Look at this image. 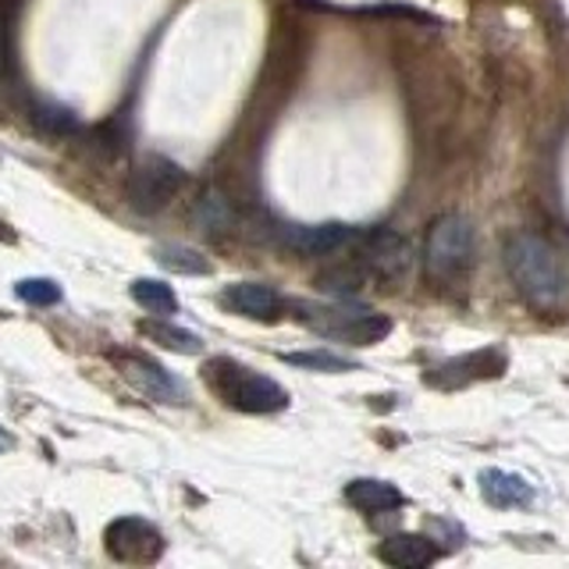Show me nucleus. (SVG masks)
<instances>
[{
  "mask_svg": "<svg viewBox=\"0 0 569 569\" xmlns=\"http://www.w3.org/2000/svg\"><path fill=\"white\" fill-rule=\"evenodd\" d=\"M506 271L530 307L538 310H559L569 299V271L559 249L548 239L533 236V231H516L506 239L502 249Z\"/></svg>",
  "mask_w": 569,
  "mask_h": 569,
  "instance_id": "f257e3e1",
  "label": "nucleus"
},
{
  "mask_svg": "<svg viewBox=\"0 0 569 569\" xmlns=\"http://www.w3.org/2000/svg\"><path fill=\"white\" fill-rule=\"evenodd\" d=\"M203 381L224 406L239 409V413H281L289 406V391H284L274 378L257 373L253 367L218 356L203 367Z\"/></svg>",
  "mask_w": 569,
  "mask_h": 569,
  "instance_id": "f03ea898",
  "label": "nucleus"
},
{
  "mask_svg": "<svg viewBox=\"0 0 569 569\" xmlns=\"http://www.w3.org/2000/svg\"><path fill=\"white\" fill-rule=\"evenodd\" d=\"M292 313L299 325H307L310 331L331 338V342H342V346H378L391 335V320L385 313H373L363 307H342V302L320 307V302L296 299Z\"/></svg>",
  "mask_w": 569,
  "mask_h": 569,
  "instance_id": "7ed1b4c3",
  "label": "nucleus"
},
{
  "mask_svg": "<svg viewBox=\"0 0 569 569\" xmlns=\"http://www.w3.org/2000/svg\"><path fill=\"white\" fill-rule=\"evenodd\" d=\"M477 257V231L470 218L462 213H441V218L427 231L423 246V263L427 274L438 281H459L462 274H470Z\"/></svg>",
  "mask_w": 569,
  "mask_h": 569,
  "instance_id": "20e7f679",
  "label": "nucleus"
},
{
  "mask_svg": "<svg viewBox=\"0 0 569 569\" xmlns=\"http://www.w3.org/2000/svg\"><path fill=\"white\" fill-rule=\"evenodd\" d=\"M186 186V171L174 164L168 157H142L136 171L129 174V186H124V196L139 213H157L164 210L178 189Z\"/></svg>",
  "mask_w": 569,
  "mask_h": 569,
  "instance_id": "39448f33",
  "label": "nucleus"
},
{
  "mask_svg": "<svg viewBox=\"0 0 569 569\" xmlns=\"http://www.w3.org/2000/svg\"><path fill=\"white\" fill-rule=\"evenodd\" d=\"M103 548L114 562L147 566L164 556V533L142 516H121L103 533Z\"/></svg>",
  "mask_w": 569,
  "mask_h": 569,
  "instance_id": "423d86ee",
  "label": "nucleus"
},
{
  "mask_svg": "<svg viewBox=\"0 0 569 569\" xmlns=\"http://www.w3.org/2000/svg\"><path fill=\"white\" fill-rule=\"evenodd\" d=\"M356 249H360V263L378 278H402L409 271V263H413L409 242L391 228L360 231V236H356Z\"/></svg>",
  "mask_w": 569,
  "mask_h": 569,
  "instance_id": "0eeeda50",
  "label": "nucleus"
},
{
  "mask_svg": "<svg viewBox=\"0 0 569 569\" xmlns=\"http://www.w3.org/2000/svg\"><path fill=\"white\" fill-rule=\"evenodd\" d=\"M509 367L502 349H473L467 356H456V360H445L441 367H431L427 373V385L435 388H462L473 381H488V378H502Z\"/></svg>",
  "mask_w": 569,
  "mask_h": 569,
  "instance_id": "6e6552de",
  "label": "nucleus"
},
{
  "mask_svg": "<svg viewBox=\"0 0 569 569\" xmlns=\"http://www.w3.org/2000/svg\"><path fill=\"white\" fill-rule=\"evenodd\" d=\"M360 231L349 228V224H338V221H328V224H284L278 228V239L281 246L296 249L302 257H328V253H338L342 246H352Z\"/></svg>",
  "mask_w": 569,
  "mask_h": 569,
  "instance_id": "1a4fd4ad",
  "label": "nucleus"
},
{
  "mask_svg": "<svg viewBox=\"0 0 569 569\" xmlns=\"http://www.w3.org/2000/svg\"><path fill=\"white\" fill-rule=\"evenodd\" d=\"M118 367H121L124 378H129L142 391V396H150L157 402H186V385L178 381V378H171V373L160 367V363L147 360V356L121 352L118 356Z\"/></svg>",
  "mask_w": 569,
  "mask_h": 569,
  "instance_id": "9d476101",
  "label": "nucleus"
},
{
  "mask_svg": "<svg viewBox=\"0 0 569 569\" xmlns=\"http://www.w3.org/2000/svg\"><path fill=\"white\" fill-rule=\"evenodd\" d=\"M221 302L228 310H236L249 320H278V313L284 310V299L278 296V289L263 281H236L221 292Z\"/></svg>",
  "mask_w": 569,
  "mask_h": 569,
  "instance_id": "9b49d317",
  "label": "nucleus"
},
{
  "mask_svg": "<svg viewBox=\"0 0 569 569\" xmlns=\"http://www.w3.org/2000/svg\"><path fill=\"white\" fill-rule=\"evenodd\" d=\"M480 485V498L495 509H523L533 502V485L520 473L509 470H485L477 477Z\"/></svg>",
  "mask_w": 569,
  "mask_h": 569,
  "instance_id": "f8f14e48",
  "label": "nucleus"
},
{
  "mask_svg": "<svg viewBox=\"0 0 569 569\" xmlns=\"http://www.w3.org/2000/svg\"><path fill=\"white\" fill-rule=\"evenodd\" d=\"M378 559L396 569H423L441 559V548L423 533H391L378 548Z\"/></svg>",
  "mask_w": 569,
  "mask_h": 569,
  "instance_id": "ddd939ff",
  "label": "nucleus"
},
{
  "mask_svg": "<svg viewBox=\"0 0 569 569\" xmlns=\"http://www.w3.org/2000/svg\"><path fill=\"white\" fill-rule=\"evenodd\" d=\"M346 502L352 509H360L363 516H378V512H396L406 506V495L388 485V480H373V477H356L346 485Z\"/></svg>",
  "mask_w": 569,
  "mask_h": 569,
  "instance_id": "4468645a",
  "label": "nucleus"
},
{
  "mask_svg": "<svg viewBox=\"0 0 569 569\" xmlns=\"http://www.w3.org/2000/svg\"><path fill=\"white\" fill-rule=\"evenodd\" d=\"M129 292H132V299L139 302L142 310H150L157 317L178 313V296H174L171 284H164V281H157V278H136Z\"/></svg>",
  "mask_w": 569,
  "mask_h": 569,
  "instance_id": "2eb2a0df",
  "label": "nucleus"
},
{
  "mask_svg": "<svg viewBox=\"0 0 569 569\" xmlns=\"http://www.w3.org/2000/svg\"><path fill=\"white\" fill-rule=\"evenodd\" d=\"M29 121L47 136H71L79 132V118L68 111L64 103H50V100H36L29 107Z\"/></svg>",
  "mask_w": 569,
  "mask_h": 569,
  "instance_id": "dca6fc26",
  "label": "nucleus"
},
{
  "mask_svg": "<svg viewBox=\"0 0 569 569\" xmlns=\"http://www.w3.org/2000/svg\"><path fill=\"white\" fill-rule=\"evenodd\" d=\"M139 331H142V335H150L157 346H164V349H171V352H182V356H196V352L203 349V342H200V338H196L192 331L174 328V325H164V320H142Z\"/></svg>",
  "mask_w": 569,
  "mask_h": 569,
  "instance_id": "f3484780",
  "label": "nucleus"
},
{
  "mask_svg": "<svg viewBox=\"0 0 569 569\" xmlns=\"http://www.w3.org/2000/svg\"><path fill=\"white\" fill-rule=\"evenodd\" d=\"M157 263L168 267L174 274H210L213 263L200 253V249H189V246H157Z\"/></svg>",
  "mask_w": 569,
  "mask_h": 569,
  "instance_id": "a211bd4d",
  "label": "nucleus"
},
{
  "mask_svg": "<svg viewBox=\"0 0 569 569\" xmlns=\"http://www.w3.org/2000/svg\"><path fill=\"white\" fill-rule=\"evenodd\" d=\"M281 360L289 363V367L317 370V373H346V370H356V360H349V356H338V352H328V349L281 352Z\"/></svg>",
  "mask_w": 569,
  "mask_h": 569,
  "instance_id": "6ab92c4d",
  "label": "nucleus"
},
{
  "mask_svg": "<svg viewBox=\"0 0 569 569\" xmlns=\"http://www.w3.org/2000/svg\"><path fill=\"white\" fill-rule=\"evenodd\" d=\"M363 281H367V271L360 263H342V267H331V271H325L317 278V289L320 292H331V296H356L363 289Z\"/></svg>",
  "mask_w": 569,
  "mask_h": 569,
  "instance_id": "aec40b11",
  "label": "nucleus"
},
{
  "mask_svg": "<svg viewBox=\"0 0 569 569\" xmlns=\"http://www.w3.org/2000/svg\"><path fill=\"white\" fill-rule=\"evenodd\" d=\"M14 296L29 307H53V302H61V284L50 278H22L14 284Z\"/></svg>",
  "mask_w": 569,
  "mask_h": 569,
  "instance_id": "412c9836",
  "label": "nucleus"
},
{
  "mask_svg": "<svg viewBox=\"0 0 569 569\" xmlns=\"http://www.w3.org/2000/svg\"><path fill=\"white\" fill-rule=\"evenodd\" d=\"M196 218H200L203 231H221L231 224V207L221 200L218 192H207L200 200V210H196Z\"/></svg>",
  "mask_w": 569,
  "mask_h": 569,
  "instance_id": "4be33fe9",
  "label": "nucleus"
},
{
  "mask_svg": "<svg viewBox=\"0 0 569 569\" xmlns=\"http://www.w3.org/2000/svg\"><path fill=\"white\" fill-rule=\"evenodd\" d=\"M11 26H14V0H0V79H8L14 68Z\"/></svg>",
  "mask_w": 569,
  "mask_h": 569,
  "instance_id": "5701e85b",
  "label": "nucleus"
},
{
  "mask_svg": "<svg viewBox=\"0 0 569 569\" xmlns=\"http://www.w3.org/2000/svg\"><path fill=\"white\" fill-rule=\"evenodd\" d=\"M11 445H14V438H11V435L4 431V427H0V452H8Z\"/></svg>",
  "mask_w": 569,
  "mask_h": 569,
  "instance_id": "b1692460",
  "label": "nucleus"
}]
</instances>
